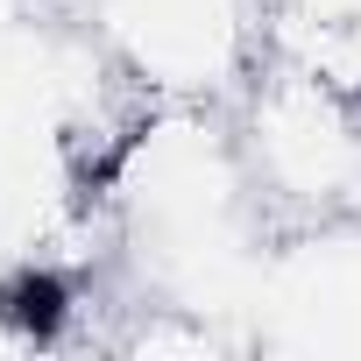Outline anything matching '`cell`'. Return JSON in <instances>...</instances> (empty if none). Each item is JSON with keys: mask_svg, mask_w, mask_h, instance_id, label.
Returning <instances> with one entry per match:
<instances>
[{"mask_svg": "<svg viewBox=\"0 0 361 361\" xmlns=\"http://www.w3.org/2000/svg\"><path fill=\"white\" fill-rule=\"evenodd\" d=\"M78 22L149 99L234 106L262 71V0H78Z\"/></svg>", "mask_w": 361, "mask_h": 361, "instance_id": "2", "label": "cell"}, {"mask_svg": "<svg viewBox=\"0 0 361 361\" xmlns=\"http://www.w3.org/2000/svg\"><path fill=\"white\" fill-rule=\"evenodd\" d=\"M22 22H29V0H0V43H8Z\"/></svg>", "mask_w": 361, "mask_h": 361, "instance_id": "5", "label": "cell"}, {"mask_svg": "<svg viewBox=\"0 0 361 361\" xmlns=\"http://www.w3.org/2000/svg\"><path fill=\"white\" fill-rule=\"evenodd\" d=\"M262 57L361 106V0H262Z\"/></svg>", "mask_w": 361, "mask_h": 361, "instance_id": "4", "label": "cell"}, {"mask_svg": "<svg viewBox=\"0 0 361 361\" xmlns=\"http://www.w3.org/2000/svg\"><path fill=\"white\" fill-rule=\"evenodd\" d=\"M248 340L283 354H361V213L269 234Z\"/></svg>", "mask_w": 361, "mask_h": 361, "instance_id": "3", "label": "cell"}, {"mask_svg": "<svg viewBox=\"0 0 361 361\" xmlns=\"http://www.w3.org/2000/svg\"><path fill=\"white\" fill-rule=\"evenodd\" d=\"M227 114H234V142L269 227L361 213V106L354 99L262 57V71L241 85Z\"/></svg>", "mask_w": 361, "mask_h": 361, "instance_id": "1", "label": "cell"}]
</instances>
